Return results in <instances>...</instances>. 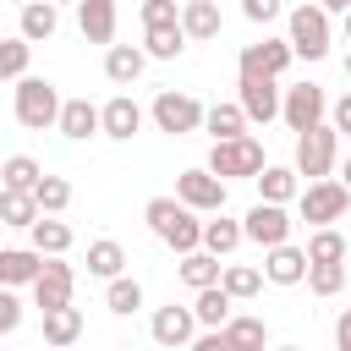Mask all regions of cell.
Segmentation results:
<instances>
[{
    "instance_id": "obj_1",
    "label": "cell",
    "mask_w": 351,
    "mask_h": 351,
    "mask_svg": "<svg viewBox=\"0 0 351 351\" xmlns=\"http://www.w3.org/2000/svg\"><path fill=\"white\" fill-rule=\"evenodd\" d=\"M143 219H148V230H154L170 252L203 247V219H197V208H186L181 197H148V203H143Z\"/></svg>"
},
{
    "instance_id": "obj_2",
    "label": "cell",
    "mask_w": 351,
    "mask_h": 351,
    "mask_svg": "<svg viewBox=\"0 0 351 351\" xmlns=\"http://www.w3.org/2000/svg\"><path fill=\"white\" fill-rule=\"evenodd\" d=\"M11 110H16V121L27 126V132H44V126H55V115H60V88L49 82V77H16V88H11Z\"/></svg>"
},
{
    "instance_id": "obj_3",
    "label": "cell",
    "mask_w": 351,
    "mask_h": 351,
    "mask_svg": "<svg viewBox=\"0 0 351 351\" xmlns=\"http://www.w3.org/2000/svg\"><path fill=\"white\" fill-rule=\"evenodd\" d=\"M208 170H214L219 181H252V176L263 170V143H258L252 132L219 137V143L208 148Z\"/></svg>"
},
{
    "instance_id": "obj_4",
    "label": "cell",
    "mask_w": 351,
    "mask_h": 351,
    "mask_svg": "<svg viewBox=\"0 0 351 351\" xmlns=\"http://www.w3.org/2000/svg\"><path fill=\"white\" fill-rule=\"evenodd\" d=\"M346 208H351V192L340 176H318L296 192V214L307 225H335V219H346Z\"/></svg>"
},
{
    "instance_id": "obj_5",
    "label": "cell",
    "mask_w": 351,
    "mask_h": 351,
    "mask_svg": "<svg viewBox=\"0 0 351 351\" xmlns=\"http://www.w3.org/2000/svg\"><path fill=\"white\" fill-rule=\"evenodd\" d=\"M335 159H340V132H335L329 121H318V126L296 132V176L318 181V176H329V170H335Z\"/></svg>"
},
{
    "instance_id": "obj_6",
    "label": "cell",
    "mask_w": 351,
    "mask_h": 351,
    "mask_svg": "<svg viewBox=\"0 0 351 351\" xmlns=\"http://www.w3.org/2000/svg\"><path fill=\"white\" fill-rule=\"evenodd\" d=\"M329 38H335V27H329V11H324L318 0L291 11V49H296L302 60H324V55H329Z\"/></svg>"
},
{
    "instance_id": "obj_7",
    "label": "cell",
    "mask_w": 351,
    "mask_h": 351,
    "mask_svg": "<svg viewBox=\"0 0 351 351\" xmlns=\"http://www.w3.org/2000/svg\"><path fill=\"white\" fill-rule=\"evenodd\" d=\"M236 104L247 110V121H252V126L280 121V77H263V71H236Z\"/></svg>"
},
{
    "instance_id": "obj_8",
    "label": "cell",
    "mask_w": 351,
    "mask_h": 351,
    "mask_svg": "<svg viewBox=\"0 0 351 351\" xmlns=\"http://www.w3.org/2000/svg\"><path fill=\"white\" fill-rule=\"evenodd\" d=\"M148 121H154L159 132H170V137H186V132L203 126V104H197L192 93H181V88H165V93L148 104Z\"/></svg>"
},
{
    "instance_id": "obj_9",
    "label": "cell",
    "mask_w": 351,
    "mask_h": 351,
    "mask_svg": "<svg viewBox=\"0 0 351 351\" xmlns=\"http://www.w3.org/2000/svg\"><path fill=\"white\" fill-rule=\"evenodd\" d=\"M324 115H329V99H324L318 82H296V88L280 93V121H285L291 132H307V126H318Z\"/></svg>"
},
{
    "instance_id": "obj_10",
    "label": "cell",
    "mask_w": 351,
    "mask_h": 351,
    "mask_svg": "<svg viewBox=\"0 0 351 351\" xmlns=\"http://www.w3.org/2000/svg\"><path fill=\"white\" fill-rule=\"evenodd\" d=\"M291 208L285 203H269V197H258L252 208H247V219H241V236L247 241H258V247H274V241H291Z\"/></svg>"
},
{
    "instance_id": "obj_11",
    "label": "cell",
    "mask_w": 351,
    "mask_h": 351,
    "mask_svg": "<svg viewBox=\"0 0 351 351\" xmlns=\"http://www.w3.org/2000/svg\"><path fill=\"white\" fill-rule=\"evenodd\" d=\"M71 291H77V269L66 263V252L44 258L38 274H33V307H38V313H44V307H60V302H71Z\"/></svg>"
},
{
    "instance_id": "obj_12",
    "label": "cell",
    "mask_w": 351,
    "mask_h": 351,
    "mask_svg": "<svg viewBox=\"0 0 351 351\" xmlns=\"http://www.w3.org/2000/svg\"><path fill=\"white\" fill-rule=\"evenodd\" d=\"M176 197H181L186 208H197V214H214V208H225V181H219L208 165H192V170L176 176Z\"/></svg>"
},
{
    "instance_id": "obj_13",
    "label": "cell",
    "mask_w": 351,
    "mask_h": 351,
    "mask_svg": "<svg viewBox=\"0 0 351 351\" xmlns=\"http://www.w3.org/2000/svg\"><path fill=\"white\" fill-rule=\"evenodd\" d=\"M143 132V104L132 99V93H115L110 104H99V137H110V143H132Z\"/></svg>"
},
{
    "instance_id": "obj_14",
    "label": "cell",
    "mask_w": 351,
    "mask_h": 351,
    "mask_svg": "<svg viewBox=\"0 0 351 351\" xmlns=\"http://www.w3.org/2000/svg\"><path fill=\"white\" fill-rule=\"evenodd\" d=\"M291 60H296L291 38H263V44H247V49H241L236 71H263V77H285V71H291Z\"/></svg>"
},
{
    "instance_id": "obj_15",
    "label": "cell",
    "mask_w": 351,
    "mask_h": 351,
    "mask_svg": "<svg viewBox=\"0 0 351 351\" xmlns=\"http://www.w3.org/2000/svg\"><path fill=\"white\" fill-rule=\"evenodd\" d=\"M148 335L159 340V346H192L197 340V313L192 307H154V318H148Z\"/></svg>"
},
{
    "instance_id": "obj_16",
    "label": "cell",
    "mask_w": 351,
    "mask_h": 351,
    "mask_svg": "<svg viewBox=\"0 0 351 351\" xmlns=\"http://www.w3.org/2000/svg\"><path fill=\"white\" fill-rule=\"evenodd\" d=\"M302 274H307V252L302 247H291V241L263 247V280L269 285H302Z\"/></svg>"
},
{
    "instance_id": "obj_17",
    "label": "cell",
    "mask_w": 351,
    "mask_h": 351,
    "mask_svg": "<svg viewBox=\"0 0 351 351\" xmlns=\"http://www.w3.org/2000/svg\"><path fill=\"white\" fill-rule=\"evenodd\" d=\"M77 27L88 44H115V27H121L115 0H77Z\"/></svg>"
},
{
    "instance_id": "obj_18",
    "label": "cell",
    "mask_w": 351,
    "mask_h": 351,
    "mask_svg": "<svg viewBox=\"0 0 351 351\" xmlns=\"http://www.w3.org/2000/svg\"><path fill=\"white\" fill-rule=\"evenodd\" d=\"M55 132H60V137H71V143H88V137H99V104H88V99H60Z\"/></svg>"
},
{
    "instance_id": "obj_19",
    "label": "cell",
    "mask_w": 351,
    "mask_h": 351,
    "mask_svg": "<svg viewBox=\"0 0 351 351\" xmlns=\"http://www.w3.org/2000/svg\"><path fill=\"white\" fill-rule=\"evenodd\" d=\"M143 66H148V49H137V44H110L104 49V77L115 88H132L143 77Z\"/></svg>"
},
{
    "instance_id": "obj_20",
    "label": "cell",
    "mask_w": 351,
    "mask_h": 351,
    "mask_svg": "<svg viewBox=\"0 0 351 351\" xmlns=\"http://www.w3.org/2000/svg\"><path fill=\"white\" fill-rule=\"evenodd\" d=\"M252 181H258V197H269V203H296V192H302L296 165H269V159H263V170H258Z\"/></svg>"
},
{
    "instance_id": "obj_21",
    "label": "cell",
    "mask_w": 351,
    "mask_h": 351,
    "mask_svg": "<svg viewBox=\"0 0 351 351\" xmlns=\"http://www.w3.org/2000/svg\"><path fill=\"white\" fill-rule=\"evenodd\" d=\"M230 307H236V296L214 280V285H197L192 291V313H197V329H219L225 318H230Z\"/></svg>"
},
{
    "instance_id": "obj_22",
    "label": "cell",
    "mask_w": 351,
    "mask_h": 351,
    "mask_svg": "<svg viewBox=\"0 0 351 351\" xmlns=\"http://www.w3.org/2000/svg\"><path fill=\"white\" fill-rule=\"evenodd\" d=\"M181 33H186V44L219 38V5H214V0H186V5H181Z\"/></svg>"
},
{
    "instance_id": "obj_23",
    "label": "cell",
    "mask_w": 351,
    "mask_h": 351,
    "mask_svg": "<svg viewBox=\"0 0 351 351\" xmlns=\"http://www.w3.org/2000/svg\"><path fill=\"white\" fill-rule=\"evenodd\" d=\"M38 263H44V252L38 247H0V285H33V274H38Z\"/></svg>"
},
{
    "instance_id": "obj_24",
    "label": "cell",
    "mask_w": 351,
    "mask_h": 351,
    "mask_svg": "<svg viewBox=\"0 0 351 351\" xmlns=\"http://www.w3.org/2000/svg\"><path fill=\"white\" fill-rule=\"evenodd\" d=\"M241 241H247V236H241V219H230L225 208H214V219H203V247H208L214 258H230Z\"/></svg>"
},
{
    "instance_id": "obj_25",
    "label": "cell",
    "mask_w": 351,
    "mask_h": 351,
    "mask_svg": "<svg viewBox=\"0 0 351 351\" xmlns=\"http://www.w3.org/2000/svg\"><path fill=\"white\" fill-rule=\"evenodd\" d=\"M27 247H38L44 258H55V252H71V225L60 219V214H38L33 225H27Z\"/></svg>"
},
{
    "instance_id": "obj_26",
    "label": "cell",
    "mask_w": 351,
    "mask_h": 351,
    "mask_svg": "<svg viewBox=\"0 0 351 351\" xmlns=\"http://www.w3.org/2000/svg\"><path fill=\"white\" fill-rule=\"evenodd\" d=\"M77 340H82V313L71 302L44 307V346H77Z\"/></svg>"
},
{
    "instance_id": "obj_27",
    "label": "cell",
    "mask_w": 351,
    "mask_h": 351,
    "mask_svg": "<svg viewBox=\"0 0 351 351\" xmlns=\"http://www.w3.org/2000/svg\"><path fill=\"white\" fill-rule=\"evenodd\" d=\"M55 27H60V5H55V0H27V5H22V27H16V33H22L27 44L55 38Z\"/></svg>"
},
{
    "instance_id": "obj_28",
    "label": "cell",
    "mask_w": 351,
    "mask_h": 351,
    "mask_svg": "<svg viewBox=\"0 0 351 351\" xmlns=\"http://www.w3.org/2000/svg\"><path fill=\"white\" fill-rule=\"evenodd\" d=\"M307 263H346V252H351V241L335 230V225H313V236H307Z\"/></svg>"
},
{
    "instance_id": "obj_29",
    "label": "cell",
    "mask_w": 351,
    "mask_h": 351,
    "mask_svg": "<svg viewBox=\"0 0 351 351\" xmlns=\"http://www.w3.org/2000/svg\"><path fill=\"white\" fill-rule=\"evenodd\" d=\"M219 269H225V263H219L208 247H192V252H181V263H176L181 285H192V291H197V285H214V280H219Z\"/></svg>"
},
{
    "instance_id": "obj_30",
    "label": "cell",
    "mask_w": 351,
    "mask_h": 351,
    "mask_svg": "<svg viewBox=\"0 0 351 351\" xmlns=\"http://www.w3.org/2000/svg\"><path fill=\"white\" fill-rule=\"evenodd\" d=\"M104 307H110L115 318H132V313L143 307V280H132V274H110V280H104Z\"/></svg>"
},
{
    "instance_id": "obj_31",
    "label": "cell",
    "mask_w": 351,
    "mask_h": 351,
    "mask_svg": "<svg viewBox=\"0 0 351 351\" xmlns=\"http://www.w3.org/2000/svg\"><path fill=\"white\" fill-rule=\"evenodd\" d=\"M143 49H148V60H181V55H186L181 22H170V27H143Z\"/></svg>"
},
{
    "instance_id": "obj_32",
    "label": "cell",
    "mask_w": 351,
    "mask_h": 351,
    "mask_svg": "<svg viewBox=\"0 0 351 351\" xmlns=\"http://www.w3.org/2000/svg\"><path fill=\"white\" fill-rule=\"evenodd\" d=\"M247 126H252V121H247L241 104H208V110H203V132H208L214 143H219V137H241Z\"/></svg>"
},
{
    "instance_id": "obj_33",
    "label": "cell",
    "mask_w": 351,
    "mask_h": 351,
    "mask_svg": "<svg viewBox=\"0 0 351 351\" xmlns=\"http://www.w3.org/2000/svg\"><path fill=\"white\" fill-rule=\"evenodd\" d=\"M121 269H126V247H121L115 236L88 241V274H93V280H110V274H121Z\"/></svg>"
},
{
    "instance_id": "obj_34",
    "label": "cell",
    "mask_w": 351,
    "mask_h": 351,
    "mask_svg": "<svg viewBox=\"0 0 351 351\" xmlns=\"http://www.w3.org/2000/svg\"><path fill=\"white\" fill-rule=\"evenodd\" d=\"M38 219V203H33V192H22V186H0V225H11V230H27Z\"/></svg>"
},
{
    "instance_id": "obj_35",
    "label": "cell",
    "mask_w": 351,
    "mask_h": 351,
    "mask_svg": "<svg viewBox=\"0 0 351 351\" xmlns=\"http://www.w3.org/2000/svg\"><path fill=\"white\" fill-rule=\"evenodd\" d=\"M33 203H38V214H66V203H71V181L44 170V176L33 181Z\"/></svg>"
},
{
    "instance_id": "obj_36",
    "label": "cell",
    "mask_w": 351,
    "mask_h": 351,
    "mask_svg": "<svg viewBox=\"0 0 351 351\" xmlns=\"http://www.w3.org/2000/svg\"><path fill=\"white\" fill-rule=\"evenodd\" d=\"M219 285H225L236 302H252V296L263 291V269H252V263H225V269H219Z\"/></svg>"
},
{
    "instance_id": "obj_37",
    "label": "cell",
    "mask_w": 351,
    "mask_h": 351,
    "mask_svg": "<svg viewBox=\"0 0 351 351\" xmlns=\"http://www.w3.org/2000/svg\"><path fill=\"white\" fill-rule=\"evenodd\" d=\"M219 340H225V346H263V340H269V324H263V318H236V313H230V318L219 324Z\"/></svg>"
},
{
    "instance_id": "obj_38",
    "label": "cell",
    "mask_w": 351,
    "mask_h": 351,
    "mask_svg": "<svg viewBox=\"0 0 351 351\" xmlns=\"http://www.w3.org/2000/svg\"><path fill=\"white\" fill-rule=\"evenodd\" d=\"M27 60H33V44H27L22 33L0 38V82H16V77L27 71Z\"/></svg>"
},
{
    "instance_id": "obj_39",
    "label": "cell",
    "mask_w": 351,
    "mask_h": 351,
    "mask_svg": "<svg viewBox=\"0 0 351 351\" xmlns=\"http://www.w3.org/2000/svg\"><path fill=\"white\" fill-rule=\"evenodd\" d=\"M38 176H44V165H38L33 154H11V159L0 165V186H22V192H33Z\"/></svg>"
},
{
    "instance_id": "obj_40",
    "label": "cell",
    "mask_w": 351,
    "mask_h": 351,
    "mask_svg": "<svg viewBox=\"0 0 351 351\" xmlns=\"http://www.w3.org/2000/svg\"><path fill=\"white\" fill-rule=\"evenodd\" d=\"M302 280H307V291H313V296H335V291L346 285V263H307V274H302Z\"/></svg>"
},
{
    "instance_id": "obj_41",
    "label": "cell",
    "mask_w": 351,
    "mask_h": 351,
    "mask_svg": "<svg viewBox=\"0 0 351 351\" xmlns=\"http://www.w3.org/2000/svg\"><path fill=\"white\" fill-rule=\"evenodd\" d=\"M170 22H181L176 0H143V27H170Z\"/></svg>"
},
{
    "instance_id": "obj_42",
    "label": "cell",
    "mask_w": 351,
    "mask_h": 351,
    "mask_svg": "<svg viewBox=\"0 0 351 351\" xmlns=\"http://www.w3.org/2000/svg\"><path fill=\"white\" fill-rule=\"evenodd\" d=\"M16 324H22V302L11 285H0V335H16Z\"/></svg>"
},
{
    "instance_id": "obj_43",
    "label": "cell",
    "mask_w": 351,
    "mask_h": 351,
    "mask_svg": "<svg viewBox=\"0 0 351 351\" xmlns=\"http://www.w3.org/2000/svg\"><path fill=\"white\" fill-rule=\"evenodd\" d=\"M241 16H247V22H263V27H269V22L280 16V0H241Z\"/></svg>"
},
{
    "instance_id": "obj_44",
    "label": "cell",
    "mask_w": 351,
    "mask_h": 351,
    "mask_svg": "<svg viewBox=\"0 0 351 351\" xmlns=\"http://www.w3.org/2000/svg\"><path fill=\"white\" fill-rule=\"evenodd\" d=\"M329 126H335L340 137H351V88H346V93L329 104Z\"/></svg>"
},
{
    "instance_id": "obj_45",
    "label": "cell",
    "mask_w": 351,
    "mask_h": 351,
    "mask_svg": "<svg viewBox=\"0 0 351 351\" xmlns=\"http://www.w3.org/2000/svg\"><path fill=\"white\" fill-rule=\"evenodd\" d=\"M335 346H340V351H351V307L335 318Z\"/></svg>"
},
{
    "instance_id": "obj_46",
    "label": "cell",
    "mask_w": 351,
    "mask_h": 351,
    "mask_svg": "<svg viewBox=\"0 0 351 351\" xmlns=\"http://www.w3.org/2000/svg\"><path fill=\"white\" fill-rule=\"evenodd\" d=\"M318 5H324V11H329V16H340V11H346V5H351V0H318Z\"/></svg>"
},
{
    "instance_id": "obj_47",
    "label": "cell",
    "mask_w": 351,
    "mask_h": 351,
    "mask_svg": "<svg viewBox=\"0 0 351 351\" xmlns=\"http://www.w3.org/2000/svg\"><path fill=\"white\" fill-rule=\"evenodd\" d=\"M340 33H346V44H351V5L340 11Z\"/></svg>"
},
{
    "instance_id": "obj_48",
    "label": "cell",
    "mask_w": 351,
    "mask_h": 351,
    "mask_svg": "<svg viewBox=\"0 0 351 351\" xmlns=\"http://www.w3.org/2000/svg\"><path fill=\"white\" fill-rule=\"evenodd\" d=\"M340 181H346V192H351V159H346V165H340Z\"/></svg>"
},
{
    "instance_id": "obj_49",
    "label": "cell",
    "mask_w": 351,
    "mask_h": 351,
    "mask_svg": "<svg viewBox=\"0 0 351 351\" xmlns=\"http://www.w3.org/2000/svg\"><path fill=\"white\" fill-rule=\"evenodd\" d=\"M346 77H351V49H346Z\"/></svg>"
},
{
    "instance_id": "obj_50",
    "label": "cell",
    "mask_w": 351,
    "mask_h": 351,
    "mask_svg": "<svg viewBox=\"0 0 351 351\" xmlns=\"http://www.w3.org/2000/svg\"><path fill=\"white\" fill-rule=\"evenodd\" d=\"M16 5H27V0H16Z\"/></svg>"
},
{
    "instance_id": "obj_51",
    "label": "cell",
    "mask_w": 351,
    "mask_h": 351,
    "mask_svg": "<svg viewBox=\"0 0 351 351\" xmlns=\"http://www.w3.org/2000/svg\"><path fill=\"white\" fill-rule=\"evenodd\" d=\"M55 5H66V0H55Z\"/></svg>"
},
{
    "instance_id": "obj_52",
    "label": "cell",
    "mask_w": 351,
    "mask_h": 351,
    "mask_svg": "<svg viewBox=\"0 0 351 351\" xmlns=\"http://www.w3.org/2000/svg\"><path fill=\"white\" fill-rule=\"evenodd\" d=\"M346 241H351V236H346Z\"/></svg>"
}]
</instances>
